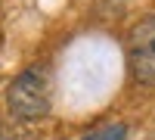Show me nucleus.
Segmentation results:
<instances>
[{"instance_id": "obj_4", "label": "nucleus", "mask_w": 155, "mask_h": 140, "mask_svg": "<svg viewBox=\"0 0 155 140\" xmlns=\"http://www.w3.org/2000/svg\"><path fill=\"white\" fill-rule=\"evenodd\" d=\"M0 44H3V37H0Z\"/></svg>"}, {"instance_id": "obj_3", "label": "nucleus", "mask_w": 155, "mask_h": 140, "mask_svg": "<svg viewBox=\"0 0 155 140\" xmlns=\"http://www.w3.org/2000/svg\"><path fill=\"white\" fill-rule=\"evenodd\" d=\"M127 137V125H102L99 131H90V134H84L81 140H124Z\"/></svg>"}, {"instance_id": "obj_2", "label": "nucleus", "mask_w": 155, "mask_h": 140, "mask_svg": "<svg viewBox=\"0 0 155 140\" xmlns=\"http://www.w3.org/2000/svg\"><path fill=\"white\" fill-rule=\"evenodd\" d=\"M127 69L140 87H155V12L134 22L127 31Z\"/></svg>"}, {"instance_id": "obj_1", "label": "nucleus", "mask_w": 155, "mask_h": 140, "mask_svg": "<svg viewBox=\"0 0 155 140\" xmlns=\"http://www.w3.org/2000/svg\"><path fill=\"white\" fill-rule=\"evenodd\" d=\"M6 106L19 121H41L50 115L53 106V81L47 66H28L22 69L6 87Z\"/></svg>"}]
</instances>
